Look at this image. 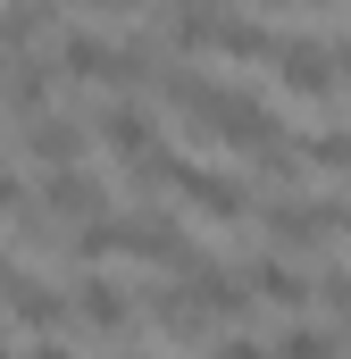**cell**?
I'll list each match as a JSON object with an SVG mask.
<instances>
[{
  "label": "cell",
  "instance_id": "obj_1",
  "mask_svg": "<svg viewBox=\"0 0 351 359\" xmlns=\"http://www.w3.org/2000/svg\"><path fill=\"white\" fill-rule=\"evenodd\" d=\"M276 84L301 92V100H335L351 76H343V50H318V42H276Z\"/></svg>",
  "mask_w": 351,
  "mask_h": 359
},
{
  "label": "cell",
  "instance_id": "obj_2",
  "mask_svg": "<svg viewBox=\"0 0 351 359\" xmlns=\"http://www.w3.org/2000/svg\"><path fill=\"white\" fill-rule=\"evenodd\" d=\"M335 226H351L343 201H276L267 209V234H276V251H318Z\"/></svg>",
  "mask_w": 351,
  "mask_h": 359
},
{
  "label": "cell",
  "instance_id": "obj_3",
  "mask_svg": "<svg viewBox=\"0 0 351 359\" xmlns=\"http://www.w3.org/2000/svg\"><path fill=\"white\" fill-rule=\"evenodd\" d=\"M176 201L192 209V217H243L251 209V192L226 176H209V168H176Z\"/></svg>",
  "mask_w": 351,
  "mask_h": 359
},
{
  "label": "cell",
  "instance_id": "obj_4",
  "mask_svg": "<svg viewBox=\"0 0 351 359\" xmlns=\"http://www.w3.org/2000/svg\"><path fill=\"white\" fill-rule=\"evenodd\" d=\"M42 209H51V217H100V209H109V192H100L84 168H51V184H42Z\"/></svg>",
  "mask_w": 351,
  "mask_h": 359
},
{
  "label": "cell",
  "instance_id": "obj_5",
  "mask_svg": "<svg viewBox=\"0 0 351 359\" xmlns=\"http://www.w3.org/2000/svg\"><path fill=\"white\" fill-rule=\"evenodd\" d=\"M25 159L34 168H76L84 159V134L67 117H25Z\"/></svg>",
  "mask_w": 351,
  "mask_h": 359
},
{
  "label": "cell",
  "instance_id": "obj_6",
  "mask_svg": "<svg viewBox=\"0 0 351 359\" xmlns=\"http://www.w3.org/2000/svg\"><path fill=\"white\" fill-rule=\"evenodd\" d=\"M209 50H218V59H234V67H276V34H267V25H243V17H218V25H209Z\"/></svg>",
  "mask_w": 351,
  "mask_h": 359
},
{
  "label": "cell",
  "instance_id": "obj_7",
  "mask_svg": "<svg viewBox=\"0 0 351 359\" xmlns=\"http://www.w3.org/2000/svg\"><path fill=\"white\" fill-rule=\"evenodd\" d=\"M92 134H100V142H109L117 159H143V151H159V142H151V117H143L134 100H117V109H100V126H92Z\"/></svg>",
  "mask_w": 351,
  "mask_h": 359
},
{
  "label": "cell",
  "instance_id": "obj_8",
  "mask_svg": "<svg viewBox=\"0 0 351 359\" xmlns=\"http://www.w3.org/2000/svg\"><path fill=\"white\" fill-rule=\"evenodd\" d=\"M76 309H84L92 334H134V309H126V301H117V284H100V276L76 284Z\"/></svg>",
  "mask_w": 351,
  "mask_h": 359
},
{
  "label": "cell",
  "instance_id": "obj_9",
  "mask_svg": "<svg viewBox=\"0 0 351 359\" xmlns=\"http://www.w3.org/2000/svg\"><path fill=\"white\" fill-rule=\"evenodd\" d=\"M8 309H17L25 334H67V301L42 292V284H8Z\"/></svg>",
  "mask_w": 351,
  "mask_h": 359
},
{
  "label": "cell",
  "instance_id": "obj_10",
  "mask_svg": "<svg viewBox=\"0 0 351 359\" xmlns=\"http://www.w3.org/2000/svg\"><path fill=\"white\" fill-rule=\"evenodd\" d=\"M42 100H51V67L17 59V67H8V84H0V109H8V117H42Z\"/></svg>",
  "mask_w": 351,
  "mask_h": 359
},
{
  "label": "cell",
  "instance_id": "obj_11",
  "mask_svg": "<svg viewBox=\"0 0 351 359\" xmlns=\"http://www.w3.org/2000/svg\"><path fill=\"white\" fill-rule=\"evenodd\" d=\"M42 25H51V0H42V8H34V0H8V8H0V42H8V50H34Z\"/></svg>",
  "mask_w": 351,
  "mask_h": 359
},
{
  "label": "cell",
  "instance_id": "obj_12",
  "mask_svg": "<svg viewBox=\"0 0 351 359\" xmlns=\"http://www.w3.org/2000/svg\"><path fill=\"white\" fill-rule=\"evenodd\" d=\"M251 284H260L267 301H284V309H301V301H310V276H293L284 259H260V268H251Z\"/></svg>",
  "mask_w": 351,
  "mask_h": 359
},
{
  "label": "cell",
  "instance_id": "obj_13",
  "mask_svg": "<svg viewBox=\"0 0 351 359\" xmlns=\"http://www.w3.org/2000/svg\"><path fill=\"white\" fill-rule=\"evenodd\" d=\"M284 343H293V351H335L343 334H326V326H284Z\"/></svg>",
  "mask_w": 351,
  "mask_h": 359
},
{
  "label": "cell",
  "instance_id": "obj_14",
  "mask_svg": "<svg viewBox=\"0 0 351 359\" xmlns=\"http://www.w3.org/2000/svg\"><path fill=\"white\" fill-rule=\"evenodd\" d=\"M67 8H100V17H117V8H143V0H67Z\"/></svg>",
  "mask_w": 351,
  "mask_h": 359
},
{
  "label": "cell",
  "instance_id": "obj_15",
  "mask_svg": "<svg viewBox=\"0 0 351 359\" xmlns=\"http://www.w3.org/2000/svg\"><path fill=\"white\" fill-rule=\"evenodd\" d=\"M8 284H17V276H8V259H0V301H8Z\"/></svg>",
  "mask_w": 351,
  "mask_h": 359
},
{
  "label": "cell",
  "instance_id": "obj_16",
  "mask_svg": "<svg viewBox=\"0 0 351 359\" xmlns=\"http://www.w3.org/2000/svg\"><path fill=\"white\" fill-rule=\"evenodd\" d=\"M284 8H326V0H284Z\"/></svg>",
  "mask_w": 351,
  "mask_h": 359
}]
</instances>
